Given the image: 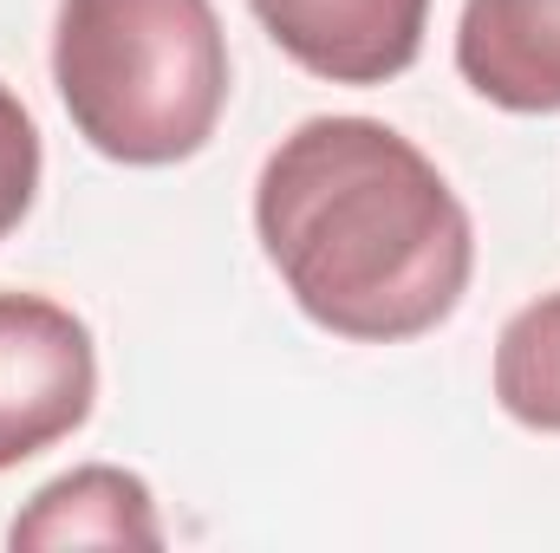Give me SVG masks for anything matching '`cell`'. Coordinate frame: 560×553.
Segmentation results:
<instances>
[{
	"label": "cell",
	"instance_id": "6da1fadb",
	"mask_svg": "<svg viewBox=\"0 0 560 553\" xmlns=\"http://www.w3.org/2000/svg\"><path fill=\"white\" fill-rule=\"evenodd\" d=\"M255 235L293 306L359 345L443 326L476 274L469 209L378 118H306L287 131L255 183Z\"/></svg>",
	"mask_w": 560,
	"mask_h": 553
},
{
	"label": "cell",
	"instance_id": "7a4b0ae2",
	"mask_svg": "<svg viewBox=\"0 0 560 553\" xmlns=\"http://www.w3.org/2000/svg\"><path fill=\"white\" fill-rule=\"evenodd\" d=\"M52 85L112 163L196 156L229 111V39L209 0H59Z\"/></svg>",
	"mask_w": 560,
	"mask_h": 553
},
{
	"label": "cell",
	"instance_id": "3957f363",
	"mask_svg": "<svg viewBox=\"0 0 560 553\" xmlns=\"http://www.w3.org/2000/svg\"><path fill=\"white\" fill-rule=\"evenodd\" d=\"M98 398V352L72 306L0 293V469L66 443Z\"/></svg>",
	"mask_w": 560,
	"mask_h": 553
},
{
	"label": "cell",
	"instance_id": "277c9868",
	"mask_svg": "<svg viewBox=\"0 0 560 553\" xmlns=\"http://www.w3.org/2000/svg\"><path fill=\"white\" fill-rule=\"evenodd\" d=\"M280 52L332 85H385L423 52L430 0H248Z\"/></svg>",
	"mask_w": 560,
	"mask_h": 553
},
{
	"label": "cell",
	"instance_id": "5b68a950",
	"mask_svg": "<svg viewBox=\"0 0 560 553\" xmlns=\"http://www.w3.org/2000/svg\"><path fill=\"white\" fill-rule=\"evenodd\" d=\"M456 72L495 111H560V0H463Z\"/></svg>",
	"mask_w": 560,
	"mask_h": 553
},
{
	"label": "cell",
	"instance_id": "8992f818",
	"mask_svg": "<svg viewBox=\"0 0 560 553\" xmlns=\"http://www.w3.org/2000/svg\"><path fill=\"white\" fill-rule=\"evenodd\" d=\"M13 553L52 548H163V521L150 502V482L112 462H85L59 482H46L7 528Z\"/></svg>",
	"mask_w": 560,
	"mask_h": 553
},
{
	"label": "cell",
	"instance_id": "52a82bcc",
	"mask_svg": "<svg viewBox=\"0 0 560 553\" xmlns=\"http://www.w3.org/2000/svg\"><path fill=\"white\" fill-rule=\"evenodd\" d=\"M495 404L528 423L560 436V293L528 299L502 339H495Z\"/></svg>",
	"mask_w": 560,
	"mask_h": 553
},
{
	"label": "cell",
	"instance_id": "ba28073f",
	"mask_svg": "<svg viewBox=\"0 0 560 553\" xmlns=\"http://www.w3.org/2000/svg\"><path fill=\"white\" fill-rule=\"evenodd\" d=\"M33 196H39V131L26 105L0 85V242L26 222Z\"/></svg>",
	"mask_w": 560,
	"mask_h": 553
}]
</instances>
